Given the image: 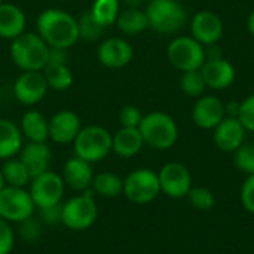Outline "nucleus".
I'll use <instances>...</instances> for the list:
<instances>
[{
	"label": "nucleus",
	"mask_w": 254,
	"mask_h": 254,
	"mask_svg": "<svg viewBox=\"0 0 254 254\" xmlns=\"http://www.w3.org/2000/svg\"><path fill=\"white\" fill-rule=\"evenodd\" d=\"M37 34L49 48L68 49L79 40L77 19L57 7L45 9L37 16Z\"/></svg>",
	"instance_id": "obj_1"
},
{
	"label": "nucleus",
	"mask_w": 254,
	"mask_h": 254,
	"mask_svg": "<svg viewBox=\"0 0 254 254\" xmlns=\"http://www.w3.org/2000/svg\"><path fill=\"white\" fill-rule=\"evenodd\" d=\"M10 58L22 71H42L49 61V46L37 33L24 31L12 40Z\"/></svg>",
	"instance_id": "obj_2"
},
{
	"label": "nucleus",
	"mask_w": 254,
	"mask_h": 254,
	"mask_svg": "<svg viewBox=\"0 0 254 254\" xmlns=\"http://www.w3.org/2000/svg\"><path fill=\"white\" fill-rule=\"evenodd\" d=\"M138 129L144 144L156 150H167L173 147L179 137L176 121L164 112H150L143 115Z\"/></svg>",
	"instance_id": "obj_3"
},
{
	"label": "nucleus",
	"mask_w": 254,
	"mask_h": 254,
	"mask_svg": "<svg viewBox=\"0 0 254 254\" xmlns=\"http://www.w3.org/2000/svg\"><path fill=\"white\" fill-rule=\"evenodd\" d=\"M92 190L80 192L61 204V225L70 231L89 229L98 217V205Z\"/></svg>",
	"instance_id": "obj_4"
},
{
	"label": "nucleus",
	"mask_w": 254,
	"mask_h": 254,
	"mask_svg": "<svg viewBox=\"0 0 254 254\" xmlns=\"http://www.w3.org/2000/svg\"><path fill=\"white\" fill-rule=\"evenodd\" d=\"M74 156L95 164L112 153V134L100 125L82 127L73 141Z\"/></svg>",
	"instance_id": "obj_5"
},
{
	"label": "nucleus",
	"mask_w": 254,
	"mask_h": 254,
	"mask_svg": "<svg viewBox=\"0 0 254 254\" xmlns=\"http://www.w3.org/2000/svg\"><path fill=\"white\" fill-rule=\"evenodd\" d=\"M144 12L149 27L161 34L179 33L188 21L186 9L177 0H150Z\"/></svg>",
	"instance_id": "obj_6"
},
{
	"label": "nucleus",
	"mask_w": 254,
	"mask_h": 254,
	"mask_svg": "<svg viewBox=\"0 0 254 254\" xmlns=\"http://www.w3.org/2000/svg\"><path fill=\"white\" fill-rule=\"evenodd\" d=\"M171 65L180 71L199 70L207 60L205 48L192 36H179L171 40L167 49Z\"/></svg>",
	"instance_id": "obj_7"
},
{
	"label": "nucleus",
	"mask_w": 254,
	"mask_h": 254,
	"mask_svg": "<svg viewBox=\"0 0 254 254\" xmlns=\"http://www.w3.org/2000/svg\"><path fill=\"white\" fill-rule=\"evenodd\" d=\"M161 193L158 173L150 168H137L124 179V195L128 201L144 205L155 201Z\"/></svg>",
	"instance_id": "obj_8"
},
{
	"label": "nucleus",
	"mask_w": 254,
	"mask_h": 254,
	"mask_svg": "<svg viewBox=\"0 0 254 254\" xmlns=\"http://www.w3.org/2000/svg\"><path fill=\"white\" fill-rule=\"evenodd\" d=\"M36 214V205L25 188L4 186L0 190V217L10 225H18Z\"/></svg>",
	"instance_id": "obj_9"
},
{
	"label": "nucleus",
	"mask_w": 254,
	"mask_h": 254,
	"mask_svg": "<svg viewBox=\"0 0 254 254\" xmlns=\"http://www.w3.org/2000/svg\"><path fill=\"white\" fill-rule=\"evenodd\" d=\"M64 190L65 185L61 174L51 170L33 177L28 185V192L36 205V210L61 204Z\"/></svg>",
	"instance_id": "obj_10"
},
{
	"label": "nucleus",
	"mask_w": 254,
	"mask_h": 254,
	"mask_svg": "<svg viewBox=\"0 0 254 254\" xmlns=\"http://www.w3.org/2000/svg\"><path fill=\"white\" fill-rule=\"evenodd\" d=\"M161 193H165L170 198L180 199L188 196L192 189V176L180 162H168L158 173Z\"/></svg>",
	"instance_id": "obj_11"
},
{
	"label": "nucleus",
	"mask_w": 254,
	"mask_h": 254,
	"mask_svg": "<svg viewBox=\"0 0 254 254\" xmlns=\"http://www.w3.org/2000/svg\"><path fill=\"white\" fill-rule=\"evenodd\" d=\"M48 88L42 71H22L13 83V95L24 106H36L45 98Z\"/></svg>",
	"instance_id": "obj_12"
},
{
	"label": "nucleus",
	"mask_w": 254,
	"mask_h": 254,
	"mask_svg": "<svg viewBox=\"0 0 254 254\" xmlns=\"http://www.w3.org/2000/svg\"><path fill=\"white\" fill-rule=\"evenodd\" d=\"M190 33L202 46L216 45L223 36V21L216 12L201 10L192 18Z\"/></svg>",
	"instance_id": "obj_13"
},
{
	"label": "nucleus",
	"mask_w": 254,
	"mask_h": 254,
	"mask_svg": "<svg viewBox=\"0 0 254 254\" xmlns=\"http://www.w3.org/2000/svg\"><path fill=\"white\" fill-rule=\"evenodd\" d=\"M97 57L100 63L107 68H122L128 65L134 57V49L129 42L121 37L104 39L98 49Z\"/></svg>",
	"instance_id": "obj_14"
},
{
	"label": "nucleus",
	"mask_w": 254,
	"mask_h": 254,
	"mask_svg": "<svg viewBox=\"0 0 254 254\" xmlns=\"http://www.w3.org/2000/svg\"><path fill=\"white\" fill-rule=\"evenodd\" d=\"M49 140L57 144H70L82 129L79 116L71 110H60L48 119Z\"/></svg>",
	"instance_id": "obj_15"
},
{
	"label": "nucleus",
	"mask_w": 254,
	"mask_h": 254,
	"mask_svg": "<svg viewBox=\"0 0 254 254\" xmlns=\"http://www.w3.org/2000/svg\"><path fill=\"white\" fill-rule=\"evenodd\" d=\"M225 118V103L216 95H201L192 110V119L201 129H214Z\"/></svg>",
	"instance_id": "obj_16"
},
{
	"label": "nucleus",
	"mask_w": 254,
	"mask_h": 254,
	"mask_svg": "<svg viewBox=\"0 0 254 254\" xmlns=\"http://www.w3.org/2000/svg\"><path fill=\"white\" fill-rule=\"evenodd\" d=\"M94 176H95V173L92 170V164H89L77 156L67 159V162L63 167V173H61L65 188H70L71 190H74L77 193L91 190Z\"/></svg>",
	"instance_id": "obj_17"
},
{
	"label": "nucleus",
	"mask_w": 254,
	"mask_h": 254,
	"mask_svg": "<svg viewBox=\"0 0 254 254\" xmlns=\"http://www.w3.org/2000/svg\"><path fill=\"white\" fill-rule=\"evenodd\" d=\"M213 138L216 146L223 152H235L238 147L244 144L246 128L240 122L238 118L226 116L214 129Z\"/></svg>",
	"instance_id": "obj_18"
},
{
	"label": "nucleus",
	"mask_w": 254,
	"mask_h": 254,
	"mask_svg": "<svg viewBox=\"0 0 254 254\" xmlns=\"http://www.w3.org/2000/svg\"><path fill=\"white\" fill-rule=\"evenodd\" d=\"M199 70L207 88L211 89H226L235 80V68L225 58L205 60Z\"/></svg>",
	"instance_id": "obj_19"
},
{
	"label": "nucleus",
	"mask_w": 254,
	"mask_h": 254,
	"mask_svg": "<svg viewBox=\"0 0 254 254\" xmlns=\"http://www.w3.org/2000/svg\"><path fill=\"white\" fill-rule=\"evenodd\" d=\"M19 159L27 167L31 179L48 171L51 161H52V152L48 143H33L28 141L22 146L19 152Z\"/></svg>",
	"instance_id": "obj_20"
},
{
	"label": "nucleus",
	"mask_w": 254,
	"mask_h": 254,
	"mask_svg": "<svg viewBox=\"0 0 254 254\" xmlns=\"http://www.w3.org/2000/svg\"><path fill=\"white\" fill-rule=\"evenodd\" d=\"M25 15L21 7L12 3H0V37L13 40L25 31Z\"/></svg>",
	"instance_id": "obj_21"
},
{
	"label": "nucleus",
	"mask_w": 254,
	"mask_h": 254,
	"mask_svg": "<svg viewBox=\"0 0 254 254\" xmlns=\"http://www.w3.org/2000/svg\"><path fill=\"white\" fill-rule=\"evenodd\" d=\"M144 141L138 128L121 127L112 135V152L119 158H132L143 149Z\"/></svg>",
	"instance_id": "obj_22"
},
{
	"label": "nucleus",
	"mask_w": 254,
	"mask_h": 254,
	"mask_svg": "<svg viewBox=\"0 0 254 254\" xmlns=\"http://www.w3.org/2000/svg\"><path fill=\"white\" fill-rule=\"evenodd\" d=\"M24 146V135L19 125L10 119L0 118V159L6 161L19 155Z\"/></svg>",
	"instance_id": "obj_23"
},
{
	"label": "nucleus",
	"mask_w": 254,
	"mask_h": 254,
	"mask_svg": "<svg viewBox=\"0 0 254 254\" xmlns=\"http://www.w3.org/2000/svg\"><path fill=\"white\" fill-rule=\"evenodd\" d=\"M22 135L33 143H48L49 129L48 119L39 110H27L19 122Z\"/></svg>",
	"instance_id": "obj_24"
},
{
	"label": "nucleus",
	"mask_w": 254,
	"mask_h": 254,
	"mask_svg": "<svg viewBox=\"0 0 254 254\" xmlns=\"http://www.w3.org/2000/svg\"><path fill=\"white\" fill-rule=\"evenodd\" d=\"M115 24L124 34H131V36L140 34L146 28H149L147 15L144 10L138 7H127L121 10Z\"/></svg>",
	"instance_id": "obj_25"
},
{
	"label": "nucleus",
	"mask_w": 254,
	"mask_h": 254,
	"mask_svg": "<svg viewBox=\"0 0 254 254\" xmlns=\"http://www.w3.org/2000/svg\"><path fill=\"white\" fill-rule=\"evenodd\" d=\"M91 190L103 198H116L124 193V179L112 171H103L94 176Z\"/></svg>",
	"instance_id": "obj_26"
},
{
	"label": "nucleus",
	"mask_w": 254,
	"mask_h": 254,
	"mask_svg": "<svg viewBox=\"0 0 254 254\" xmlns=\"http://www.w3.org/2000/svg\"><path fill=\"white\" fill-rule=\"evenodd\" d=\"M42 73L48 86L55 91H65L73 85V73L67 64L49 61L43 67Z\"/></svg>",
	"instance_id": "obj_27"
},
{
	"label": "nucleus",
	"mask_w": 254,
	"mask_h": 254,
	"mask_svg": "<svg viewBox=\"0 0 254 254\" xmlns=\"http://www.w3.org/2000/svg\"><path fill=\"white\" fill-rule=\"evenodd\" d=\"M0 170H1L6 186L27 188L31 182V176L19 158H10V159L3 161V165L0 167Z\"/></svg>",
	"instance_id": "obj_28"
},
{
	"label": "nucleus",
	"mask_w": 254,
	"mask_h": 254,
	"mask_svg": "<svg viewBox=\"0 0 254 254\" xmlns=\"http://www.w3.org/2000/svg\"><path fill=\"white\" fill-rule=\"evenodd\" d=\"M89 10L94 15V18L104 28H107L116 22L118 15L121 12V3L119 0H94Z\"/></svg>",
	"instance_id": "obj_29"
},
{
	"label": "nucleus",
	"mask_w": 254,
	"mask_h": 254,
	"mask_svg": "<svg viewBox=\"0 0 254 254\" xmlns=\"http://www.w3.org/2000/svg\"><path fill=\"white\" fill-rule=\"evenodd\" d=\"M180 88L186 95L193 97V98H199L201 95H204L207 85L201 74V70L183 71L180 77Z\"/></svg>",
	"instance_id": "obj_30"
},
{
	"label": "nucleus",
	"mask_w": 254,
	"mask_h": 254,
	"mask_svg": "<svg viewBox=\"0 0 254 254\" xmlns=\"http://www.w3.org/2000/svg\"><path fill=\"white\" fill-rule=\"evenodd\" d=\"M77 28H79V39H83V40H88V42L98 40L103 36L104 30H106L94 18L91 10H86L83 15H80V18L77 19Z\"/></svg>",
	"instance_id": "obj_31"
},
{
	"label": "nucleus",
	"mask_w": 254,
	"mask_h": 254,
	"mask_svg": "<svg viewBox=\"0 0 254 254\" xmlns=\"http://www.w3.org/2000/svg\"><path fill=\"white\" fill-rule=\"evenodd\" d=\"M188 198H189V202L193 208L199 210V211H208L214 207L216 204V198H214V193L207 189V188H202V186H196V188H192L188 193Z\"/></svg>",
	"instance_id": "obj_32"
},
{
	"label": "nucleus",
	"mask_w": 254,
	"mask_h": 254,
	"mask_svg": "<svg viewBox=\"0 0 254 254\" xmlns=\"http://www.w3.org/2000/svg\"><path fill=\"white\" fill-rule=\"evenodd\" d=\"M18 234H19V237L24 241L34 243V241H37L42 237V234H43V225L39 220V217H36V214H34V216L25 219L24 222L18 223Z\"/></svg>",
	"instance_id": "obj_33"
},
{
	"label": "nucleus",
	"mask_w": 254,
	"mask_h": 254,
	"mask_svg": "<svg viewBox=\"0 0 254 254\" xmlns=\"http://www.w3.org/2000/svg\"><path fill=\"white\" fill-rule=\"evenodd\" d=\"M234 153L237 168L247 176L254 174V144H243Z\"/></svg>",
	"instance_id": "obj_34"
},
{
	"label": "nucleus",
	"mask_w": 254,
	"mask_h": 254,
	"mask_svg": "<svg viewBox=\"0 0 254 254\" xmlns=\"http://www.w3.org/2000/svg\"><path fill=\"white\" fill-rule=\"evenodd\" d=\"M141 119H143V113L135 106H131V104L129 106H125L119 112L121 127H125V128H138Z\"/></svg>",
	"instance_id": "obj_35"
},
{
	"label": "nucleus",
	"mask_w": 254,
	"mask_h": 254,
	"mask_svg": "<svg viewBox=\"0 0 254 254\" xmlns=\"http://www.w3.org/2000/svg\"><path fill=\"white\" fill-rule=\"evenodd\" d=\"M15 246V231L12 225L0 217V254H10Z\"/></svg>",
	"instance_id": "obj_36"
},
{
	"label": "nucleus",
	"mask_w": 254,
	"mask_h": 254,
	"mask_svg": "<svg viewBox=\"0 0 254 254\" xmlns=\"http://www.w3.org/2000/svg\"><path fill=\"white\" fill-rule=\"evenodd\" d=\"M238 119L243 124V127L246 128V131L254 132V94L249 95L241 103V109H240Z\"/></svg>",
	"instance_id": "obj_37"
},
{
	"label": "nucleus",
	"mask_w": 254,
	"mask_h": 254,
	"mask_svg": "<svg viewBox=\"0 0 254 254\" xmlns=\"http://www.w3.org/2000/svg\"><path fill=\"white\" fill-rule=\"evenodd\" d=\"M36 214L43 226H55L61 223V204L45 207V208H37Z\"/></svg>",
	"instance_id": "obj_38"
},
{
	"label": "nucleus",
	"mask_w": 254,
	"mask_h": 254,
	"mask_svg": "<svg viewBox=\"0 0 254 254\" xmlns=\"http://www.w3.org/2000/svg\"><path fill=\"white\" fill-rule=\"evenodd\" d=\"M241 204L249 213L254 214V174L246 179L241 188Z\"/></svg>",
	"instance_id": "obj_39"
},
{
	"label": "nucleus",
	"mask_w": 254,
	"mask_h": 254,
	"mask_svg": "<svg viewBox=\"0 0 254 254\" xmlns=\"http://www.w3.org/2000/svg\"><path fill=\"white\" fill-rule=\"evenodd\" d=\"M67 58H68L67 49H63V48H49V61L51 63H63V64H67Z\"/></svg>",
	"instance_id": "obj_40"
},
{
	"label": "nucleus",
	"mask_w": 254,
	"mask_h": 254,
	"mask_svg": "<svg viewBox=\"0 0 254 254\" xmlns=\"http://www.w3.org/2000/svg\"><path fill=\"white\" fill-rule=\"evenodd\" d=\"M240 109H241V103H238V101H229V103L225 104V115L229 116V118H238Z\"/></svg>",
	"instance_id": "obj_41"
},
{
	"label": "nucleus",
	"mask_w": 254,
	"mask_h": 254,
	"mask_svg": "<svg viewBox=\"0 0 254 254\" xmlns=\"http://www.w3.org/2000/svg\"><path fill=\"white\" fill-rule=\"evenodd\" d=\"M144 0H122V3L127 6V7H138Z\"/></svg>",
	"instance_id": "obj_42"
},
{
	"label": "nucleus",
	"mask_w": 254,
	"mask_h": 254,
	"mask_svg": "<svg viewBox=\"0 0 254 254\" xmlns=\"http://www.w3.org/2000/svg\"><path fill=\"white\" fill-rule=\"evenodd\" d=\"M247 27H249V31L254 36V10L250 13L249 16V21H247Z\"/></svg>",
	"instance_id": "obj_43"
},
{
	"label": "nucleus",
	"mask_w": 254,
	"mask_h": 254,
	"mask_svg": "<svg viewBox=\"0 0 254 254\" xmlns=\"http://www.w3.org/2000/svg\"><path fill=\"white\" fill-rule=\"evenodd\" d=\"M4 186H6V183H4V179H3V174H1V170H0V190H1Z\"/></svg>",
	"instance_id": "obj_44"
},
{
	"label": "nucleus",
	"mask_w": 254,
	"mask_h": 254,
	"mask_svg": "<svg viewBox=\"0 0 254 254\" xmlns=\"http://www.w3.org/2000/svg\"><path fill=\"white\" fill-rule=\"evenodd\" d=\"M0 3H3V0H0Z\"/></svg>",
	"instance_id": "obj_45"
}]
</instances>
